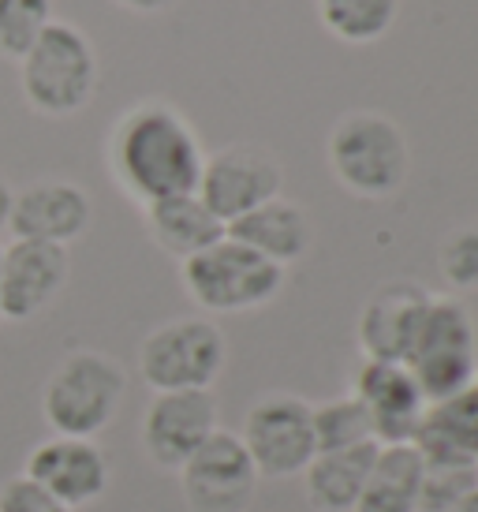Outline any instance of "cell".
I'll return each mask as SVG.
<instances>
[{
    "instance_id": "obj_1",
    "label": "cell",
    "mask_w": 478,
    "mask_h": 512,
    "mask_svg": "<svg viewBox=\"0 0 478 512\" xmlns=\"http://www.w3.org/2000/svg\"><path fill=\"white\" fill-rule=\"evenodd\" d=\"M105 161L127 199L150 206L172 195L198 191L206 154H202L195 128L176 105L139 101L116 116L109 143H105Z\"/></svg>"
},
{
    "instance_id": "obj_2",
    "label": "cell",
    "mask_w": 478,
    "mask_h": 512,
    "mask_svg": "<svg viewBox=\"0 0 478 512\" xmlns=\"http://www.w3.org/2000/svg\"><path fill=\"white\" fill-rule=\"evenodd\" d=\"M325 161L337 184L366 202L393 199L411 169V150L393 116L374 109L344 113L325 139Z\"/></svg>"
},
{
    "instance_id": "obj_3",
    "label": "cell",
    "mask_w": 478,
    "mask_h": 512,
    "mask_svg": "<svg viewBox=\"0 0 478 512\" xmlns=\"http://www.w3.org/2000/svg\"><path fill=\"white\" fill-rule=\"evenodd\" d=\"M98 49L75 23L53 19L19 60V90L38 116H75L98 94Z\"/></svg>"
},
{
    "instance_id": "obj_4",
    "label": "cell",
    "mask_w": 478,
    "mask_h": 512,
    "mask_svg": "<svg viewBox=\"0 0 478 512\" xmlns=\"http://www.w3.org/2000/svg\"><path fill=\"white\" fill-rule=\"evenodd\" d=\"M127 397V370L120 359L98 348H75L60 359L42 389V415L53 434L64 438H98L113 427Z\"/></svg>"
},
{
    "instance_id": "obj_5",
    "label": "cell",
    "mask_w": 478,
    "mask_h": 512,
    "mask_svg": "<svg viewBox=\"0 0 478 512\" xmlns=\"http://www.w3.org/2000/svg\"><path fill=\"white\" fill-rule=\"evenodd\" d=\"M180 281L206 314H247L281 296L284 270L225 232L213 247L180 262Z\"/></svg>"
},
{
    "instance_id": "obj_6",
    "label": "cell",
    "mask_w": 478,
    "mask_h": 512,
    "mask_svg": "<svg viewBox=\"0 0 478 512\" xmlns=\"http://www.w3.org/2000/svg\"><path fill=\"white\" fill-rule=\"evenodd\" d=\"M408 370L415 374L422 397L437 404L471 389L478 378V326L464 299L434 296L422 318L419 337L408 352Z\"/></svg>"
},
{
    "instance_id": "obj_7",
    "label": "cell",
    "mask_w": 478,
    "mask_h": 512,
    "mask_svg": "<svg viewBox=\"0 0 478 512\" xmlns=\"http://www.w3.org/2000/svg\"><path fill=\"white\" fill-rule=\"evenodd\" d=\"M225 363V333L210 318H172L139 344V378L154 393L213 389Z\"/></svg>"
},
{
    "instance_id": "obj_8",
    "label": "cell",
    "mask_w": 478,
    "mask_h": 512,
    "mask_svg": "<svg viewBox=\"0 0 478 512\" xmlns=\"http://www.w3.org/2000/svg\"><path fill=\"white\" fill-rule=\"evenodd\" d=\"M239 441L262 479H299L318 456L314 404L296 393H266L243 415Z\"/></svg>"
},
{
    "instance_id": "obj_9",
    "label": "cell",
    "mask_w": 478,
    "mask_h": 512,
    "mask_svg": "<svg viewBox=\"0 0 478 512\" xmlns=\"http://www.w3.org/2000/svg\"><path fill=\"white\" fill-rule=\"evenodd\" d=\"M284 187L281 161L251 143H232L206 157L198 176V199L210 206L221 225H232L243 214L258 210L262 202L277 199Z\"/></svg>"
},
{
    "instance_id": "obj_10",
    "label": "cell",
    "mask_w": 478,
    "mask_h": 512,
    "mask_svg": "<svg viewBox=\"0 0 478 512\" xmlns=\"http://www.w3.org/2000/svg\"><path fill=\"white\" fill-rule=\"evenodd\" d=\"M176 475L191 512H247L262 483L251 453L232 430H213L210 441Z\"/></svg>"
},
{
    "instance_id": "obj_11",
    "label": "cell",
    "mask_w": 478,
    "mask_h": 512,
    "mask_svg": "<svg viewBox=\"0 0 478 512\" xmlns=\"http://www.w3.org/2000/svg\"><path fill=\"white\" fill-rule=\"evenodd\" d=\"M213 430H221V408L213 389H180L154 393L142 412L139 441L154 468L180 471L210 441Z\"/></svg>"
},
{
    "instance_id": "obj_12",
    "label": "cell",
    "mask_w": 478,
    "mask_h": 512,
    "mask_svg": "<svg viewBox=\"0 0 478 512\" xmlns=\"http://www.w3.org/2000/svg\"><path fill=\"white\" fill-rule=\"evenodd\" d=\"M71 277L68 247L12 240L0 247V318L30 322L45 314Z\"/></svg>"
},
{
    "instance_id": "obj_13",
    "label": "cell",
    "mask_w": 478,
    "mask_h": 512,
    "mask_svg": "<svg viewBox=\"0 0 478 512\" xmlns=\"http://www.w3.org/2000/svg\"><path fill=\"white\" fill-rule=\"evenodd\" d=\"M23 475H30L38 486H45L57 501H64L71 512L86 509L94 501L105 498L113 468H109V456L94 438H53L38 441L27 456V468Z\"/></svg>"
},
{
    "instance_id": "obj_14",
    "label": "cell",
    "mask_w": 478,
    "mask_h": 512,
    "mask_svg": "<svg viewBox=\"0 0 478 512\" xmlns=\"http://www.w3.org/2000/svg\"><path fill=\"white\" fill-rule=\"evenodd\" d=\"M352 393L363 400L378 445H411L430 408L408 363L389 359H363V367L355 370Z\"/></svg>"
},
{
    "instance_id": "obj_15",
    "label": "cell",
    "mask_w": 478,
    "mask_h": 512,
    "mask_svg": "<svg viewBox=\"0 0 478 512\" xmlns=\"http://www.w3.org/2000/svg\"><path fill=\"white\" fill-rule=\"evenodd\" d=\"M90 221H94V202L79 184H71V180H34V184L15 191L8 232L15 240L71 247L75 240L86 236Z\"/></svg>"
},
{
    "instance_id": "obj_16",
    "label": "cell",
    "mask_w": 478,
    "mask_h": 512,
    "mask_svg": "<svg viewBox=\"0 0 478 512\" xmlns=\"http://www.w3.org/2000/svg\"><path fill=\"white\" fill-rule=\"evenodd\" d=\"M430 299L434 292H426L415 281H389V285L374 288V296L363 303L359 326H355L363 359L404 363L419 337L422 318L430 311Z\"/></svg>"
},
{
    "instance_id": "obj_17",
    "label": "cell",
    "mask_w": 478,
    "mask_h": 512,
    "mask_svg": "<svg viewBox=\"0 0 478 512\" xmlns=\"http://www.w3.org/2000/svg\"><path fill=\"white\" fill-rule=\"evenodd\" d=\"M228 236L239 240L243 247H251L254 255L269 258L273 266L288 270L292 262H299L310 251L314 228H310V217L299 202L277 195V199L262 202L251 214H243L239 221H232Z\"/></svg>"
},
{
    "instance_id": "obj_18",
    "label": "cell",
    "mask_w": 478,
    "mask_h": 512,
    "mask_svg": "<svg viewBox=\"0 0 478 512\" xmlns=\"http://www.w3.org/2000/svg\"><path fill=\"white\" fill-rule=\"evenodd\" d=\"M411 445L426 464H478V385L430 404Z\"/></svg>"
},
{
    "instance_id": "obj_19",
    "label": "cell",
    "mask_w": 478,
    "mask_h": 512,
    "mask_svg": "<svg viewBox=\"0 0 478 512\" xmlns=\"http://www.w3.org/2000/svg\"><path fill=\"white\" fill-rule=\"evenodd\" d=\"M142 214H146L150 240H154L165 255L176 258V262L195 258L198 251L213 247V243L228 232L195 191H191V195H172V199L150 202V206H142Z\"/></svg>"
},
{
    "instance_id": "obj_20",
    "label": "cell",
    "mask_w": 478,
    "mask_h": 512,
    "mask_svg": "<svg viewBox=\"0 0 478 512\" xmlns=\"http://www.w3.org/2000/svg\"><path fill=\"white\" fill-rule=\"evenodd\" d=\"M378 456V441H366L355 449L318 453L303 471V498L314 512H355L366 486L370 464Z\"/></svg>"
},
{
    "instance_id": "obj_21",
    "label": "cell",
    "mask_w": 478,
    "mask_h": 512,
    "mask_svg": "<svg viewBox=\"0 0 478 512\" xmlns=\"http://www.w3.org/2000/svg\"><path fill=\"white\" fill-rule=\"evenodd\" d=\"M422 456L415 445H378L355 512H419Z\"/></svg>"
},
{
    "instance_id": "obj_22",
    "label": "cell",
    "mask_w": 478,
    "mask_h": 512,
    "mask_svg": "<svg viewBox=\"0 0 478 512\" xmlns=\"http://www.w3.org/2000/svg\"><path fill=\"white\" fill-rule=\"evenodd\" d=\"M322 27L344 45H374L393 30L400 0H314Z\"/></svg>"
},
{
    "instance_id": "obj_23",
    "label": "cell",
    "mask_w": 478,
    "mask_h": 512,
    "mask_svg": "<svg viewBox=\"0 0 478 512\" xmlns=\"http://www.w3.org/2000/svg\"><path fill=\"white\" fill-rule=\"evenodd\" d=\"M314 438H318V453H337V449H355L374 441L363 400L355 393H340L314 404Z\"/></svg>"
},
{
    "instance_id": "obj_24",
    "label": "cell",
    "mask_w": 478,
    "mask_h": 512,
    "mask_svg": "<svg viewBox=\"0 0 478 512\" xmlns=\"http://www.w3.org/2000/svg\"><path fill=\"white\" fill-rule=\"evenodd\" d=\"M53 23V0H0V57L19 60Z\"/></svg>"
},
{
    "instance_id": "obj_25",
    "label": "cell",
    "mask_w": 478,
    "mask_h": 512,
    "mask_svg": "<svg viewBox=\"0 0 478 512\" xmlns=\"http://www.w3.org/2000/svg\"><path fill=\"white\" fill-rule=\"evenodd\" d=\"M478 490V464H426L422 460L419 512H449Z\"/></svg>"
},
{
    "instance_id": "obj_26",
    "label": "cell",
    "mask_w": 478,
    "mask_h": 512,
    "mask_svg": "<svg viewBox=\"0 0 478 512\" xmlns=\"http://www.w3.org/2000/svg\"><path fill=\"white\" fill-rule=\"evenodd\" d=\"M437 270L456 292H478V225L456 228L437 251Z\"/></svg>"
},
{
    "instance_id": "obj_27",
    "label": "cell",
    "mask_w": 478,
    "mask_h": 512,
    "mask_svg": "<svg viewBox=\"0 0 478 512\" xmlns=\"http://www.w3.org/2000/svg\"><path fill=\"white\" fill-rule=\"evenodd\" d=\"M0 512H71L64 501H57L45 486H38L30 475H12L0 483Z\"/></svg>"
},
{
    "instance_id": "obj_28",
    "label": "cell",
    "mask_w": 478,
    "mask_h": 512,
    "mask_svg": "<svg viewBox=\"0 0 478 512\" xmlns=\"http://www.w3.org/2000/svg\"><path fill=\"white\" fill-rule=\"evenodd\" d=\"M120 8L127 12H139V15H157V12H169L176 0H116Z\"/></svg>"
},
{
    "instance_id": "obj_29",
    "label": "cell",
    "mask_w": 478,
    "mask_h": 512,
    "mask_svg": "<svg viewBox=\"0 0 478 512\" xmlns=\"http://www.w3.org/2000/svg\"><path fill=\"white\" fill-rule=\"evenodd\" d=\"M12 199H15V191L8 187V180H0V232L8 228V217H12Z\"/></svg>"
},
{
    "instance_id": "obj_30",
    "label": "cell",
    "mask_w": 478,
    "mask_h": 512,
    "mask_svg": "<svg viewBox=\"0 0 478 512\" xmlns=\"http://www.w3.org/2000/svg\"><path fill=\"white\" fill-rule=\"evenodd\" d=\"M449 512H478V490H475V494H467L460 505H452Z\"/></svg>"
},
{
    "instance_id": "obj_31",
    "label": "cell",
    "mask_w": 478,
    "mask_h": 512,
    "mask_svg": "<svg viewBox=\"0 0 478 512\" xmlns=\"http://www.w3.org/2000/svg\"><path fill=\"white\" fill-rule=\"evenodd\" d=\"M475 385H478V378H475Z\"/></svg>"
},
{
    "instance_id": "obj_32",
    "label": "cell",
    "mask_w": 478,
    "mask_h": 512,
    "mask_svg": "<svg viewBox=\"0 0 478 512\" xmlns=\"http://www.w3.org/2000/svg\"><path fill=\"white\" fill-rule=\"evenodd\" d=\"M0 322H4V318H0Z\"/></svg>"
}]
</instances>
